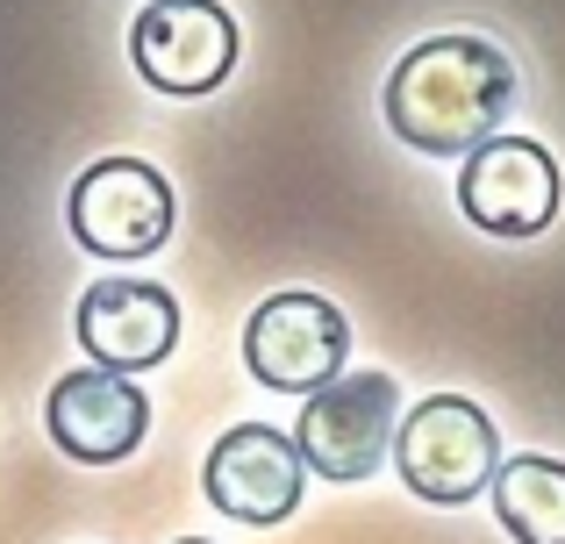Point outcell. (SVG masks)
<instances>
[{
	"mask_svg": "<svg viewBox=\"0 0 565 544\" xmlns=\"http://www.w3.org/2000/svg\"><path fill=\"white\" fill-rule=\"evenodd\" d=\"M515 108V65L487 36H429L386 72V129L408 151L466 158L501 137Z\"/></svg>",
	"mask_w": 565,
	"mask_h": 544,
	"instance_id": "cell-1",
	"label": "cell"
},
{
	"mask_svg": "<svg viewBox=\"0 0 565 544\" xmlns=\"http://www.w3.org/2000/svg\"><path fill=\"white\" fill-rule=\"evenodd\" d=\"M394 473L408 494L437 509H466L472 494L494 488L501 473V437H494V416L466 394H429L401 416L394 430Z\"/></svg>",
	"mask_w": 565,
	"mask_h": 544,
	"instance_id": "cell-2",
	"label": "cell"
},
{
	"mask_svg": "<svg viewBox=\"0 0 565 544\" xmlns=\"http://www.w3.org/2000/svg\"><path fill=\"white\" fill-rule=\"evenodd\" d=\"M401 430V387L394 373H337L330 387L308 394L301 423H294V445H301V466L337 488L380 473V459L394 451Z\"/></svg>",
	"mask_w": 565,
	"mask_h": 544,
	"instance_id": "cell-3",
	"label": "cell"
},
{
	"mask_svg": "<svg viewBox=\"0 0 565 544\" xmlns=\"http://www.w3.org/2000/svg\"><path fill=\"white\" fill-rule=\"evenodd\" d=\"M351 359V322L322 294H273L244 322V365L273 394H316L344 373Z\"/></svg>",
	"mask_w": 565,
	"mask_h": 544,
	"instance_id": "cell-4",
	"label": "cell"
},
{
	"mask_svg": "<svg viewBox=\"0 0 565 544\" xmlns=\"http://www.w3.org/2000/svg\"><path fill=\"white\" fill-rule=\"evenodd\" d=\"M65 215H72V237L94 258H151L172 237L180 201H172V180L158 166H143V158H100V166L79 172Z\"/></svg>",
	"mask_w": 565,
	"mask_h": 544,
	"instance_id": "cell-5",
	"label": "cell"
},
{
	"mask_svg": "<svg viewBox=\"0 0 565 544\" xmlns=\"http://www.w3.org/2000/svg\"><path fill=\"white\" fill-rule=\"evenodd\" d=\"M236 51H244V36H236V14L222 0H151L129 29V57H137L143 86L180 100L215 94L236 72Z\"/></svg>",
	"mask_w": 565,
	"mask_h": 544,
	"instance_id": "cell-6",
	"label": "cell"
},
{
	"mask_svg": "<svg viewBox=\"0 0 565 544\" xmlns=\"http://www.w3.org/2000/svg\"><path fill=\"white\" fill-rule=\"evenodd\" d=\"M565 201L558 158L537 137H487L480 151H466L458 172V209L487 237H544Z\"/></svg>",
	"mask_w": 565,
	"mask_h": 544,
	"instance_id": "cell-7",
	"label": "cell"
},
{
	"mask_svg": "<svg viewBox=\"0 0 565 544\" xmlns=\"http://www.w3.org/2000/svg\"><path fill=\"white\" fill-rule=\"evenodd\" d=\"M201 488L222 516L273 531V523H287L294 509H301L308 466H301V445H294L287 430H273V423H236V430L215 437Z\"/></svg>",
	"mask_w": 565,
	"mask_h": 544,
	"instance_id": "cell-8",
	"label": "cell"
},
{
	"mask_svg": "<svg viewBox=\"0 0 565 544\" xmlns=\"http://www.w3.org/2000/svg\"><path fill=\"white\" fill-rule=\"evenodd\" d=\"M180 344V294L158 279H94L79 294V351L100 373H151Z\"/></svg>",
	"mask_w": 565,
	"mask_h": 544,
	"instance_id": "cell-9",
	"label": "cell"
},
{
	"mask_svg": "<svg viewBox=\"0 0 565 544\" xmlns=\"http://www.w3.org/2000/svg\"><path fill=\"white\" fill-rule=\"evenodd\" d=\"M43 430H51V445L65 451V459H79V466H122L129 451L143 445V430H151V402H143V387L129 373L86 365V373H65L51 387Z\"/></svg>",
	"mask_w": 565,
	"mask_h": 544,
	"instance_id": "cell-10",
	"label": "cell"
},
{
	"mask_svg": "<svg viewBox=\"0 0 565 544\" xmlns=\"http://www.w3.org/2000/svg\"><path fill=\"white\" fill-rule=\"evenodd\" d=\"M494 516L515 544H565V459H544V451L501 459Z\"/></svg>",
	"mask_w": 565,
	"mask_h": 544,
	"instance_id": "cell-11",
	"label": "cell"
},
{
	"mask_svg": "<svg viewBox=\"0 0 565 544\" xmlns=\"http://www.w3.org/2000/svg\"><path fill=\"white\" fill-rule=\"evenodd\" d=\"M180 544H207V537H180Z\"/></svg>",
	"mask_w": 565,
	"mask_h": 544,
	"instance_id": "cell-12",
	"label": "cell"
}]
</instances>
